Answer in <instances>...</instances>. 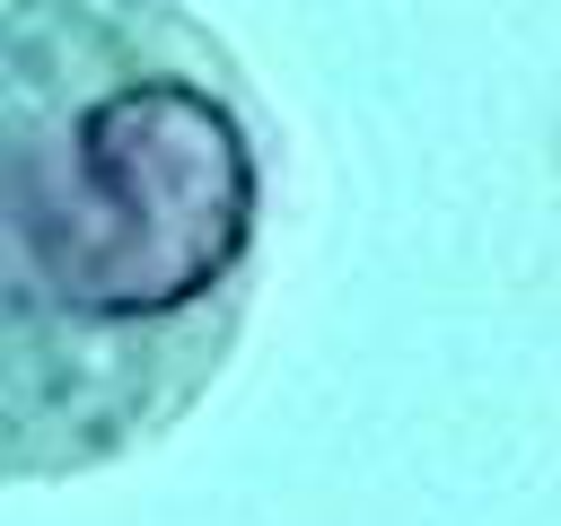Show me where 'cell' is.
<instances>
[{"instance_id": "cell-1", "label": "cell", "mask_w": 561, "mask_h": 526, "mask_svg": "<svg viewBox=\"0 0 561 526\" xmlns=\"http://www.w3.org/2000/svg\"><path fill=\"white\" fill-rule=\"evenodd\" d=\"M263 149L237 61L167 0L0 9V473L167 430L237 342Z\"/></svg>"}]
</instances>
